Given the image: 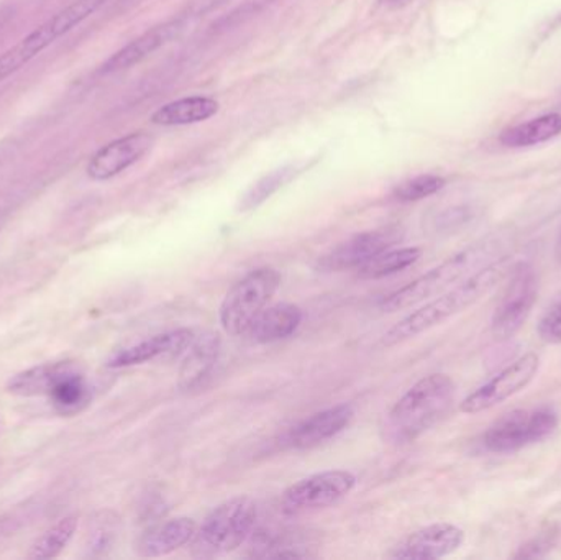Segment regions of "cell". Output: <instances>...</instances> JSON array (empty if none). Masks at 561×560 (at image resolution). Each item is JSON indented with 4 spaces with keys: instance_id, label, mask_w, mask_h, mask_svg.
<instances>
[{
    "instance_id": "cell-1",
    "label": "cell",
    "mask_w": 561,
    "mask_h": 560,
    "mask_svg": "<svg viewBox=\"0 0 561 560\" xmlns=\"http://www.w3.org/2000/svg\"><path fill=\"white\" fill-rule=\"evenodd\" d=\"M511 259L513 256L501 255L500 259L481 266L460 283L428 301L427 305L415 309L411 315L396 322L382 338V345L392 347V345L411 341V339L444 324L448 319L477 305L484 296L490 295L501 282H504L506 276H510L514 266Z\"/></svg>"
},
{
    "instance_id": "cell-2",
    "label": "cell",
    "mask_w": 561,
    "mask_h": 560,
    "mask_svg": "<svg viewBox=\"0 0 561 560\" xmlns=\"http://www.w3.org/2000/svg\"><path fill=\"white\" fill-rule=\"evenodd\" d=\"M455 381L445 374H432L409 388L389 411L382 437L396 446L414 443L440 423L455 401Z\"/></svg>"
},
{
    "instance_id": "cell-3",
    "label": "cell",
    "mask_w": 561,
    "mask_h": 560,
    "mask_svg": "<svg viewBox=\"0 0 561 560\" xmlns=\"http://www.w3.org/2000/svg\"><path fill=\"white\" fill-rule=\"evenodd\" d=\"M503 247V239L497 236L478 240V242L468 245L467 249L448 256L440 265L428 270L427 273L419 276L414 282L386 296L379 308L382 312H398L435 298V296L442 295L451 286L460 283L461 279L470 276L471 273L480 270L481 266L496 260Z\"/></svg>"
},
{
    "instance_id": "cell-4",
    "label": "cell",
    "mask_w": 561,
    "mask_h": 560,
    "mask_svg": "<svg viewBox=\"0 0 561 560\" xmlns=\"http://www.w3.org/2000/svg\"><path fill=\"white\" fill-rule=\"evenodd\" d=\"M259 506L250 496H233L207 515L194 536V551L201 558L229 555L242 548L255 529Z\"/></svg>"
},
{
    "instance_id": "cell-5",
    "label": "cell",
    "mask_w": 561,
    "mask_h": 560,
    "mask_svg": "<svg viewBox=\"0 0 561 560\" xmlns=\"http://www.w3.org/2000/svg\"><path fill=\"white\" fill-rule=\"evenodd\" d=\"M107 0H75L65 9L49 16L32 33L20 39L15 45L0 55V82L25 68L32 59L42 55L56 39L62 38L69 32L81 25L89 16L94 15Z\"/></svg>"
},
{
    "instance_id": "cell-6",
    "label": "cell",
    "mask_w": 561,
    "mask_h": 560,
    "mask_svg": "<svg viewBox=\"0 0 561 560\" xmlns=\"http://www.w3.org/2000/svg\"><path fill=\"white\" fill-rule=\"evenodd\" d=\"M283 276L272 266L253 270L232 286L219 309L224 331L233 338L247 335L255 319L278 293Z\"/></svg>"
},
{
    "instance_id": "cell-7",
    "label": "cell",
    "mask_w": 561,
    "mask_h": 560,
    "mask_svg": "<svg viewBox=\"0 0 561 560\" xmlns=\"http://www.w3.org/2000/svg\"><path fill=\"white\" fill-rule=\"evenodd\" d=\"M559 427V414L549 407L514 410L494 421L483 434V447L491 454L519 453L547 439Z\"/></svg>"
},
{
    "instance_id": "cell-8",
    "label": "cell",
    "mask_w": 561,
    "mask_h": 560,
    "mask_svg": "<svg viewBox=\"0 0 561 560\" xmlns=\"http://www.w3.org/2000/svg\"><path fill=\"white\" fill-rule=\"evenodd\" d=\"M510 276V285L491 316V335L497 342L511 341L523 329L539 298V276L530 263H517Z\"/></svg>"
},
{
    "instance_id": "cell-9",
    "label": "cell",
    "mask_w": 561,
    "mask_h": 560,
    "mask_svg": "<svg viewBox=\"0 0 561 560\" xmlns=\"http://www.w3.org/2000/svg\"><path fill=\"white\" fill-rule=\"evenodd\" d=\"M540 357L534 352L507 365L506 368L494 375L486 384L471 391L460 403V411L465 414H478L493 410L497 404L513 398L514 395L526 390L534 378L539 374Z\"/></svg>"
},
{
    "instance_id": "cell-10",
    "label": "cell",
    "mask_w": 561,
    "mask_h": 560,
    "mask_svg": "<svg viewBox=\"0 0 561 560\" xmlns=\"http://www.w3.org/2000/svg\"><path fill=\"white\" fill-rule=\"evenodd\" d=\"M355 485L356 477L348 470L313 473L294 483L283 493L284 512L300 513L327 508L345 499Z\"/></svg>"
},
{
    "instance_id": "cell-11",
    "label": "cell",
    "mask_w": 561,
    "mask_h": 560,
    "mask_svg": "<svg viewBox=\"0 0 561 560\" xmlns=\"http://www.w3.org/2000/svg\"><path fill=\"white\" fill-rule=\"evenodd\" d=\"M402 232L398 227L388 229L369 230L358 233L352 239L336 245L325 255L317 260L316 268L319 272H345V270H358L359 266L368 263L369 260L378 256L379 253L392 249L396 243L401 242Z\"/></svg>"
},
{
    "instance_id": "cell-12",
    "label": "cell",
    "mask_w": 561,
    "mask_h": 560,
    "mask_svg": "<svg viewBox=\"0 0 561 560\" xmlns=\"http://www.w3.org/2000/svg\"><path fill=\"white\" fill-rule=\"evenodd\" d=\"M154 138L147 132H134L99 148L88 163L92 181H107L134 167L153 147Z\"/></svg>"
},
{
    "instance_id": "cell-13",
    "label": "cell",
    "mask_w": 561,
    "mask_h": 560,
    "mask_svg": "<svg viewBox=\"0 0 561 560\" xmlns=\"http://www.w3.org/2000/svg\"><path fill=\"white\" fill-rule=\"evenodd\" d=\"M465 532L451 523H435L409 535L391 558L434 560L447 558L463 546Z\"/></svg>"
},
{
    "instance_id": "cell-14",
    "label": "cell",
    "mask_w": 561,
    "mask_h": 560,
    "mask_svg": "<svg viewBox=\"0 0 561 560\" xmlns=\"http://www.w3.org/2000/svg\"><path fill=\"white\" fill-rule=\"evenodd\" d=\"M355 410L352 404H336L327 408L297 424L286 436V446L294 450L313 449L333 439L352 424Z\"/></svg>"
},
{
    "instance_id": "cell-15",
    "label": "cell",
    "mask_w": 561,
    "mask_h": 560,
    "mask_svg": "<svg viewBox=\"0 0 561 560\" xmlns=\"http://www.w3.org/2000/svg\"><path fill=\"white\" fill-rule=\"evenodd\" d=\"M193 341L194 332L191 329L181 328L161 332L147 341L122 348L108 358L107 365L111 368L134 367V365L147 364L157 358L178 357L186 348H190Z\"/></svg>"
},
{
    "instance_id": "cell-16",
    "label": "cell",
    "mask_w": 561,
    "mask_h": 560,
    "mask_svg": "<svg viewBox=\"0 0 561 560\" xmlns=\"http://www.w3.org/2000/svg\"><path fill=\"white\" fill-rule=\"evenodd\" d=\"M184 26H186V20L184 19H174L170 20V22L161 23V25L153 26V28L148 30L144 35L138 36L134 42L128 43L124 48L114 53V55L102 65V75H114V72L134 68L135 65H138V62L147 59L148 56L157 53L158 49L173 42V39L183 32Z\"/></svg>"
},
{
    "instance_id": "cell-17",
    "label": "cell",
    "mask_w": 561,
    "mask_h": 560,
    "mask_svg": "<svg viewBox=\"0 0 561 560\" xmlns=\"http://www.w3.org/2000/svg\"><path fill=\"white\" fill-rule=\"evenodd\" d=\"M197 533L194 519L180 516L168 519L145 532L137 542V552L141 558H163L173 555L183 546L190 545Z\"/></svg>"
},
{
    "instance_id": "cell-18",
    "label": "cell",
    "mask_w": 561,
    "mask_h": 560,
    "mask_svg": "<svg viewBox=\"0 0 561 560\" xmlns=\"http://www.w3.org/2000/svg\"><path fill=\"white\" fill-rule=\"evenodd\" d=\"M220 354V338L214 332H204L203 335L191 342L190 351L181 365L178 388L181 391H193L204 385L213 375Z\"/></svg>"
},
{
    "instance_id": "cell-19",
    "label": "cell",
    "mask_w": 561,
    "mask_h": 560,
    "mask_svg": "<svg viewBox=\"0 0 561 560\" xmlns=\"http://www.w3.org/2000/svg\"><path fill=\"white\" fill-rule=\"evenodd\" d=\"M302 309L293 302H278L262 311L247 335L256 344H272L290 338L302 322Z\"/></svg>"
},
{
    "instance_id": "cell-20",
    "label": "cell",
    "mask_w": 561,
    "mask_h": 560,
    "mask_svg": "<svg viewBox=\"0 0 561 560\" xmlns=\"http://www.w3.org/2000/svg\"><path fill=\"white\" fill-rule=\"evenodd\" d=\"M220 104L207 95H191L161 105L151 115V124L160 127H181L209 121L219 112Z\"/></svg>"
},
{
    "instance_id": "cell-21",
    "label": "cell",
    "mask_w": 561,
    "mask_h": 560,
    "mask_svg": "<svg viewBox=\"0 0 561 560\" xmlns=\"http://www.w3.org/2000/svg\"><path fill=\"white\" fill-rule=\"evenodd\" d=\"M561 135V114L550 112L540 117L530 118L523 124L506 128L500 135V141L504 147L526 148L534 145L546 144Z\"/></svg>"
},
{
    "instance_id": "cell-22",
    "label": "cell",
    "mask_w": 561,
    "mask_h": 560,
    "mask_svg": "<svg viewBox=\"0 0 561 560\" xmlns=\"http://www.w3.org/2000/svg\"><path fill=\"white\" fill-rule=\"evenodd\" d=\"M75 365L71 362H58V364H43L39 367L30 368L15 375L9 381V391L20 397H38L49 395L51 388L58 384L59 378L65 377Z\"/></svg>"
},
{
    "instance_id": "cell-23",
    "label": "cell",
    "mask_w": 561,
    "mask_h": 560,
    "mask_svg": "<svg viewBox=\"0 0 561 560\" xmlns=\"http://www.w3.org/2000/svg\"><path fill=\"white\" fill-rule=\"evenodd\" d=\"M48 397L51 398L53 407L59 413L75 414L88 407L91 401V387L85 381L84 375L75 367L65 377L59 378Z\"/></svg>"
},
{
    "instance_id": "cell-24",
    "label": "cell",
    "mask_w": 561,
    "mask_h": 560,
    "mask_svg": "<svg viewBox=\"0 0 561 560\" xmlns=\"http://www.w3.org/2000/svg\"><path fill=\"white\" fill-rule=\"evenodd\" d=\"M422 250L417 247H404V249H389L359 266L356 272L362 279H379L389 275L404 272L419 262Z\"/></svg>"
},
{
    "instance_id": "cell-25",
    "label": "cell",
    "mask_w": 561,
    "mask_h": 560,
    "mask_svg": "<svg viewBox=\"0 0 561 560\" xmlns=\"http://www.w3.org/2000/svg\"><path fill=\"white\" fill-rule=\"evenodd\" d=\"M300 171H302V168H300L299 164H286V167H280L278 170L260 178V180L243 194L237 209H239L240 213H249V210L262 206L273 194L278 193L287 183H290Z\"/></svg>"
},
{
    "instance_id": "cell-26",
    "label": "cell",
    "mask_w": 561,
    "mask_h": 560,
    "mask_svg": "<svg viewBox=\"0 0 561 560\" xmlns=\"http://www.w3.org/2000/svg\"><path fill=\"white\" fill-rule=\"evenodd\" d=\"M78 529V518L68 516L46 529L30 548L28 559H55L65 551Z\"/></svg>"
},
{
    "instance_id": "cell-27",
    "label": "cell",
    "mask_w": 561,
    "mask_h": 560,
    "mask_svg": "<svg viewBox=\"0 0 561 560\" xmlns=\"http://www.w3.org/2000/svg\"><path fill=\"white\" fill-rule=\"evenodd\" d=\"M445 184L447 181L438 174H419L396 186L392 196L401 203H415V201L434 196L438 191L444 190Z\"/></svg>"
},
{
    "instance_id": "cell-28",
    "label": "cell",
    "mask_w": 561,
    "mask_h": 560,
    "mask_svg": "<svg viewBox=\"0 0 561 560\" xmlns=\"http://www.w3.org/2000/svg\"><path fill=\"white\" fill-rule=\"evenodd\" d=\"M537 332L546 344H561V293L543 312L537 324Z\"/></svg>"
},
{
    "instance_id": "cell-29",
    "label": "cell",
    "mask_w": 561,
    "mask_h": 560,
    "mask_svg": "<svg viewBox=\"0 0 561 560\" xmlns=\"http://www.w3.org/2000/svg\"><path fill=\"white\" fill-rule=\"evenodd\" d=\"M473 209L468 206H455L450 209L442 210L434 219V230L437 233H450L460 230L473 220Z\"/></svg>"
},
{
    "instance_id": "cell-30",
    "label": "cell",
    "mask_w": 561,
    "mask_h": 560,
    "mask_svg": "<svg viewBox=\"0 0 561 560\" xmlns=\"http://www.w3.org/2000/svg\"><path fill=\"white\" fill-rule=\"evenodd\" d=\"M557 539H559V532L550 528L547 532L540 533L536 538L530 539L527 545L519 549L514 558L516 559H540L546 558L553 548H556Z\"/></svg>"
},
{
    "instance_id": "cell-31",
    "label": "cell",
    "mask_w": 561,
    "mask_h": 560,
    "mask_svg": "<svg viewBox=\"0 0 561 560\" xmlns=\"http://www.w3.org/2000/svg\"><path fill=\"white\" fill-rule=\"evenodd\" d=\"M378 2L381 3L382 7H386V9L398 10L409 5L412 0H378Z\"/></svg>"
},
{
    "instance_id": "cell-32",
    "label": "cell",
    "mask_w": 561,
    "mask_h": 560,
    "mask_svg": "<svg viewBox=\"0 0 561 560\" xmlns=\"http://www.w3.org/2000/svg\"><path fill=\"white\" fill-rule=\"evenodd\" d=\"M553 255H556L557 263L561 265V230L559 233V239H557L556 242V252H553Z\"/></svg>"
}]
</instances>
